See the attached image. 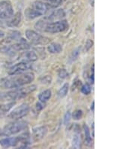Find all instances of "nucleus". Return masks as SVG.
<instances>
[{"label":"nucleus","instance_id":"nucleus-29","mask_svg":"<svg viewBox=\"0 0 135 149\" xmlns=\"http://www.w3.org/2000/svg\"><path fill=\"white\" fill-rule=\"evenodd\" d=\"M35 108L36 109H37V111L39 112V111L42 110L43 108H44V102H38V103L36 104Z\"/></svg>","mask_w":135,"mask_h":149},{"label":"nucleus","instance_id":"nucleus-5","mask_svg":"<svg viewBox=\"0 0 135 149\" xmlns=\"http://www.w3.org/2000/svg\"><path fill=\"white\" fill-rule=\"evenodd\" d=\"M49 6L42 1H35L25 11V17L28 20H34L44 16L50 10Z\"/></svg>","mask_w":135,"mask_h":149},{"label":"nucleus","instance_id":"nucleus-1","mask_svg":"<svg viewBox=\"0 0 135 149\" xmlns=\"http://www.w3.org/2000/svg\"><path fill=\"white\" fill-rule=\"evenodd\" d=\"M35 79L32 72H23L21 74L10 75L0 79V87L5 89H14L29 85Z\"/></svg>","mask_w":135,"mask_h":149},{"label":"nucleus","instance_id":"nucleus-9","mask_svg":"<svg viewBox=\"0 0 135 149\" xmlns=\"http://www.w3.org/2000/svg\"><path fill=\"white\" fill-rule=\"evenodd\" d=\"M14 14V8L8 0L0 1V19L6 20Z\"/></svg>","mask_w":135,"mask_h":149},{"label":"nucleus","instance_id":"nucleus-20","mask_svg":"<svg viewBox=\"0 0 135 149\" xmlns=\"http://www.w3.org/2000/svg\"><path fill=\"white\" fill-rule=\"evenodd\" d=\"M50 8H56L62 3V0H45L44 2Z\"/></svg>","mask_w":135,"mask_h":149},{"label":"nucleus","instance_id":"nucleus-15","mask_svg":"<svg viewBox=\"0 0 135 149\" xmlns=\"http://www.w3.org/2000/svg\"><path fill=\"white\" fill-rule=\"evenodd\" d=\"M5 21V25L8 27H18L20 23L22 20V14L20 12H17V14L12 15L10 18L7 19Z\"/></svg>","mask_w":135,"mask_h":149},{"label":"nucleus","instance_id":"nucleus-23","mask_svg":"<svg viewBox=\"0 0 135 149\" xmlns=\"http://www.w3.org/2000/svg\"><path fill=\"white\" fill-rule=\"evenodd\" d=\"M83 117V111L80 110V109H77L75 110L73 114H72V118L75 121H78V120H80Z\"/></svg>","mask_w":135,"mask_h":149},{"label":"nucleus","instance_id":"nucleus-14","mask_svg":"<svg viewBox=\"0 0 135 149\" xmlns=\"http://www.w3.org/2000/svg\"><path fill=\"white\" fill-rule=\"evenodd\" d=\"M20 60L23 62H35L38 60V56L33 50H26L19 56Z\"/></svg>","mask_w":135,"mask_h":149},{"label":"nucleus","instance_id":"nucleus-31","mask_svg":"<svg viewBox=\"0 0 135 149\" xmlns=\"http://www.w3.org/2000/svg\"><path fill=\"white\" fill-rule=\"evenodd\" d=\"M94 105H95V102L93 101V104H92V106H91V109H92L93 111H94Z\"/></svg>","mask_w":135,"mask_h":149},{"label":"nucleus","instance_id":"nucleus-16","mask_svg":"<svg viewBox=\"0 0 135 149\" xmlns=\"http://www.w3.org/2000/svg\"><path fill=\"white\" fill-rule=\"evenodd\" d=\"M47 50L50 54H59L62 50V47L58 43H50L47 46Z\"/></svg>","mask_w":135,"mask_h":149},{"label":"nucleus","instance_id":"nucleus-18","mask_svg":"<svg viewBox=\"0 0 135 149\" xmlns=\"http://www.w3.org/2000/svg\"><path fill=\"white\" fill-rule=\"evenodd\" d=\"M51 96H52V91L50 90H45L39 93L38 99L40 102L45 103L51 98Z\"/></svg>","mask_w":135,"mask_h":149},{"label":"nucleus","instance_id":"nucleus-17","mask_svg":"<svg viewBox=\"0 0 135 149\" xmlns=\"http://www.w3.org/2000/svg\"><path fill=\"white\" fill-rule=\"evenodd\" d=\"M14 104H15L14 102H8L6 104L0 105V117L6 114H8V112H9L11 111V109L13 108Z\"/></svg>","mask_w":135,"mask_h":149},{"label":"nucleus","instance_id":"nucleus-27","mask_svg":"<svg viewBox=\"0 0 135 149\" xmlns=\"http://www.w3.org/2000/svg\"><path fill=\"white\" fill-rule=\"evenodd\" d=\"M71 113H70V112H66V114H65V117H64L65 124H68L69 123V121H70V120H71Z\"/></svg>","mask_w":135,"mask_h":149},{"label":"nucleus","instance_id":"nucleus-19","mask_svg":"<svg viewBox=\"0 0 135 149\" xmlns=\"http://www.w3.org/2000/svg\"><path fill=\"white\" fill-rule=\"evenodd\" d=\"M83 129H84V133H85V145L89 147H91L93 145V139L90 135L89 129L86 124L83 125Z\"/></svg>","mask_w":135,"mask_h":149},{"label":"nucleus","instance_id":"nucleus-12","mask_svg":"<svg viewBox=\"0 0 135 149\" xmlns=\"http://www.w3.org/2000/svg\"><path fill=\"white\" fill-rule=\"evenodd\" d=\"M9 47H10L11 50L13 51V53L15 54L17 51L29 50L30 48V44L24 38H20V39H19L18 42L13 44L11 45H9Z\"/></svg>","mask_w":135,"mask_h":149},{"label":"nucleus","instance_id":"nucleus-28","mask_svg":"<svg viewBox=\"0 0 135 149\" xmlns=\"http://www.w3.org/2000/svg\"><path fill=\"white\" fill-rule=\"evenodd\" d=\"M93 45V42L92 41V40L89 39V40L86 42V45H85L86 50L87 51V50H89L90 48H92Z\"/></svg>","mask_w":135,"mask_h":149},{"label":"nucleus","instance_id":"nucleus-25","mask_svg":"<svg viewBox=\"0 0 135 149\" xmlns=\"http://www.w3.org/2000/svg\"><path fill=\"white\" fill-rule=\"evenodd\" d=\"M81 93L84 95H89L91 93V87L89 84H85L81 87Z\"/></svg>","mask_w":135,"mask_h":149},{"label":"nucleus","instance_id":"nucleus-10","mask_svg":"<svg viewBox=\"0 0 135 149\" xmlns=\"http://www.w3.org/2000/svg\"><path fill=\"white\" fill-rule=\"evenodd\" d=\"M30 64H29L27 62H23L15 64L12 66L8 71V73L9 75H18L21 74L23 72H26L30 69Z\"/></svg>","mask_w":135,"mask_h":149},{"label":"nucleus","instance_id":"nucleus-11","mask_svg":"<svg viewBox=\"0 0 135 149\" xmlns=\"http://www.w3.org/2000/svg\"><path fill=\"white\" fill-rule=\"evenodd\" d=\"M47 133V128L45 126L37 127L32 129V139L34 142H40Z\"/></svg>","mask_w":135,"mask_h":149},{"label":"nucleus","instance_id":"nucleus-4","mask_svg":"<svg viewBox=\"0 0 135 149\" xmlns=\"http://www.w3.org/2000/svg\"><path fill=\"white\" fill-rule=\"evenodd\" d=\"M35 90V85L14 88L12 90H10L8 92L0 93V99L3 101H14L17 99H20L28 96L29 94L33 93Z\"/></svg>","mask_w":135,"mask_h":149},{"label":"nucleus","instance_id":"nucleus-22","mask_svg":"<svg viewBox=\"0 0 135 149\" xmlns=\"http://www.w3.org/2000/svg\"><path fill=\"white\" fill-rule=\"evenodd\" d=\"M72 146L74 148H79L80 147V136L79 133H75L72 139Z\"/></svg>","mask_w":135,"mask_h":149},{"label":"nucleus","instance_id":"nucleus-2","mask_svg":"<svg viewBox=\"0 0 135 149\" xmlns=\"http://www.w3.org/2000/svg\"><path fill=\"white\" fill-rule=\"evenodd\" d=\"M35 27L40 32L56 34L64 32L68 28V23L65 20H60L54 22H48L44 18L35 24Z\"/></svg>","mask_w":135,"mask_h":149},{"label":"nucleus","instance_id":"nucleus-7","mask_svg":"<svg viewBox=\"0 0 135 149\" xmlns=\"http://www.w3.org/2000/svg\"><path fill=\"white\" fill-rule=\"evenodd\" d=\"M25 34L26 38L32 43V44L34 45H46L50 42V39L49 38L41 36V34L32 29L26 30Z\"/></svg>","mask_w":135,"mask_h":149},{"label":"nucleus","instance_id":"nucleus-21","mask_svg":"<svg viewBox=\"0 0 135 149\" xmlns=\"http://www.w3.org/2000/svg\"><path fill=\"white\" fill-rule=\"evenodd\" d=\"M68 90H69V85L68 83H66L59 90V91H58L59 97H60V98L65 97L68 92Z\"/></svg>","mask_w":135,"mask_h":149},{"label":"nucleus","instance_id":"nucleus-13","mask_svg":"<svg viewBox=\"0 0 135 149\" xmlns=\"http://www.w3.org/2000/svg\"><path fill=\"white\" fill-rule=\"evenodd\" d=\"M65 16V13L63 9H57L56 11H53L49 15L44 17V19L48 22H54L62 20V18H64Z\"/></svg>","mask_w":135,"mask_h":149},{"label":"nucleus","instance_id":"nucleus-30","mask_svg":"<svg viewBox=\"0 0 135 149\" xmlns=\"http://www.w3.org/2000/svg\"><path fill=\"white\" fill-rule=\"evenodd\" d=\"M4 36H5V33H4L3 31L0 30V38H2Z\"/></svg>","mask_w":135,"mask_h":149},{"label":"nucleus","instance_id":"nucleus-8","mask_svg":"<svg viewBox=\"0 0 135 149\" xmlns=\"http://www.w3.org/2000/svg\"><path fill=\"white\" fill-rule=\"evenodd\" d=\"M29 112V106L26 103H22L20 105L14 108L10 111L8 114V118L12 120H20V118L26 116Z\"/></svg>","mask_w":135,"mask_h":149},{"label":"nucleus","instance_id":"nucleus-3","mask_svg":"<svg viewBox=\"0 0 135 149\" xmlns=\"http://www.w3.org/2000/svg\"><path fill=\"white\" fill-rule=\"evenodd\" d=\"M31 144L30 135L28 132L23 133L18 136L4 138L0 140V145L4 148H8L11 147L26 148H28Z\"/></svg>","mask_w":135,"mask_h":149},{"label":"nucleus","instance_id":"nucleus-26","mask_svg":"<svg viewBox=\"0 0 135 149\" xmlns=\"http://www.w3.org/2000/svg\"><path fill=\"white\" fill-rule=\"evenodd\" d=\"M59 76L61 78H65L68 76V73L65 69H61L59 72Z\"/></svg>","mask_w":135,"mask_h":149},{"label":"nucleus","instance_id":"nucleus-6","mask_svg":"<svg viewBox=\"0 0 135 149\" xmlns=\"http://www.w3.org/2000/svg\"><path fill=\"white\" fill-rule=\"evenodd\" d=\"M27 127V124L25 121L16 120L12 123L7 124L2 129H0L2 136H11L19 133L23 130H24Z\"/></svg>","mask_w":135,"mask_h":149},{"label":"nucleus","instance_id":"nucleus-24","mask_svg":"<svg viewBox=\"0 0 135 149\" xmlns=\"http://www.w3.org/2000/svg\"><path fill=\"white\" fill-rule=\"evenodd\" d=\"M79 54H80V48H77V49L74 50L71 53V56L69 57V62H70V63L74 62V61L77 59Z\"/></svg>","mask_w":135,"mask_h":149}]
</instances>
